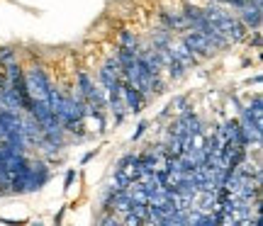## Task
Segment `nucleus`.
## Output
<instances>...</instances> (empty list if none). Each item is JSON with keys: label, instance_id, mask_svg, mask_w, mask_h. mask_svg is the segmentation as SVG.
Returning a JSON list of instances; mask_svg holds the SVG:
<instances>
[{"label": "nucleus", "instance_id": "nucleus-5", "mask_svg": "<svg viewBox=\"0 0 263 226\" xmlns=\"http://www.w3.org/2000/svg\"><path fill=\"white\" fill-rule=\"evenodd\" d=\"M239 10H241V15H244L246 27H258V25H261V5H256V3H251V0H246Z\"/></svg>", "mask_w": 263, "mask_h": 226}, {"label": "nucleus", "instance_id": "nucleus-4", "mask_svg": "<svg viewBox=\"0 0 263 226\" xmlns=\"http://www.w3.org/2000/svg\"><path fill=\"white\" fill-rule=\"evenodd\" d=\"M168 49H171V54H173V58L180 64V68H190L195 64V56L185 47V42H168Z\"/></svg>", "mask_w": 263, "mask_h": 226}, {"label": "nucleus", "instance_id": "nucleus-7", "mask_svg": "<svg viewBox=\"0 0 263 226\" xmlns=\"http://www.w3.org/2000/svg\"><path fill=\"white\" fill-rule=\"evenodd\" d=\"M217 3H224V5H232V8L239 10V8H241V5L246 3V0H217Z\"/></svg>", "mask_w": 263, "mask_h": 226}, {"label": "nucleus", "instance_id": "nucleus-6", "mask_svg": "<svg viewBox=\"0 0 263 226\" xmlns=\"http://www.w3.org/2000/svg\"><path fill=\"white\" fill-rule=\"evenodd\" d=\"M246 112H249V114H251V117L256 119V122L261 124V117H263V110H261V97H256L254 105H249V110H246Z\"/></svg>", "mask_w": 263, "mask_h": 226}, {"label": "nucleus", "instance_id": "nucleus-1", "mask_svg": "<svg viewBox=\"0 0 263 226\" xmlns=\"http://www.w3.org/2000/svg\"><path fill=\"white\" fill-rule=\"evenodd\" d=\"M202 12H205V17L212 22V27L224 39H229V42H241V39L246 37V27L236 17H232L229 12H224V10H219V8H207V10H202Z\"/></svg>", "mask_w": 263, "mask_h": 226}, {"label": "nucleus", "instance_id": "nucleus-2", "mask_svg": "<svg viewBox=\"0 0 263 226\" xmlns=\"http://www.w3.org/2000/svg\"><path fill=\"white\" fill-rule=\"evenodd\" d=\"M49 88L44 73L39 68H32L27 73V95L32 97V102H47L49 105Z\"/></svg>", "mask_w": 263, "mask_h": 226}, {"label": "nucleus", "instance_id": "nucleus-3", "mask_svg": "<svg viewBox=\"0 0 263 226\" xmlns=\"http://www.w3.org/2000/svg\"><path fill=\"white\" fill-rule=\"evenodd\" d=\"M183 42H185V47H188L190 51H197V54H202V56H212V54L217 51L215 42L207 37V34L197 32V29H193V34H188Z\"/></svg>", "mask_w": 263, "mask_h": 226}]
</instances>
